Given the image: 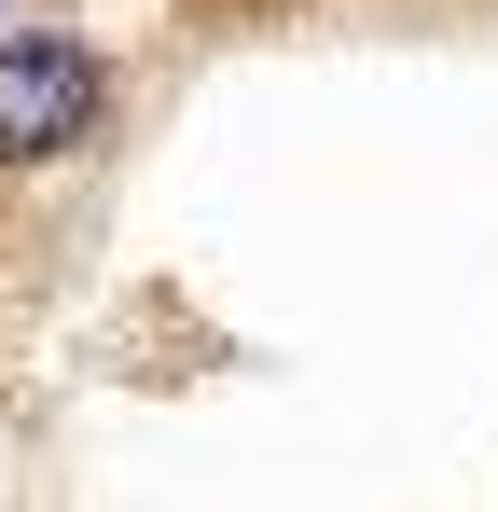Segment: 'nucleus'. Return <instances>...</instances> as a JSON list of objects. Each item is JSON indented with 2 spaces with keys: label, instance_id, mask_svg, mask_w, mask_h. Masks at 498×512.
<instances>
[{
  "label": "nucleus",
  "instance_id": "nucleus-1",
  "mask_svg": "<svg viewBox=\"0 0 498 512\" xmlns=\"http://www.w3.org/2000/svg\"><path fill=\"white\" fill-rule=\"evenodd\" d=\"M111 125V70L83 28H14L0 42V167H70Z\"/></svg>",
  "mask_w": 498,
  "mask_h": 512
}]
</instances>
